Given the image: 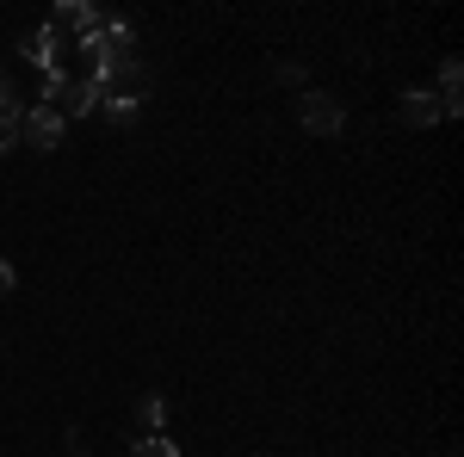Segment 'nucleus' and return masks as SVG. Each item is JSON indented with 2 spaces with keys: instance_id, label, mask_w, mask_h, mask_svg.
<instances>
[{
  "instance_id": "f257e3e1",
  "label": "nucleus",
  "mask_w": 464,
  "mask_h": 457,
  "mask_svg": "<svg viewBox=\"0 0 464 457\" xmlns=\"http://www.w3.org/2000/svg\"><path fill=\"white\" fill-rule=\"evenodd\" d=\"M44 106L56 111L63 124H69V118H87V111H100V87H93V81H81V74H50V87H44Z\"/></svg>"
},
{
  "instance_id": "f03ea898",
  "label": "nucleus",
  "mask_w": 464,
  "mask_h": 457,
  "mask_svg": "<svg viewBox=\"0 0 464 457\" xmlns=\"http://www.w3.org/2000/svg\"><path fill=\"white\" fill-rule=\"evenodd\" d=\"M297 118H304V130L310 137H341L347 130V111H341V100H328V93H297Z\"/></svg>"
},
{
  "instance_id": "7ed1b4c3",
  "label": "nucleus",
  "mask_w": 464,
  "mask_h": 457,
  "mask_svg": "<svg viewBox=\"0 0 464 457\" xmlns=\"http://www.w3.org/2000/svg\"><path fill=\"white\" fill-rule=\"evenodd\" d=\"M19 142H25V148H37V155H50V148L63 142V118H56L50 106H32L25 118H19Z\"/></svg>"
},
{
  "instance_id": "20e7f679",
  "label": "nucleus",
  "mask_w": 464,
  "mask_h": 457,
  "mask_svg": "<svg viewBox=\"0 0 464 457\" xmlns=\"http://www.w3.org/2000/svg\"><path fill=\"white\" fill-rule=\"evenodd\" d=\"M50 32H56V37H81V43H87V37L100 32V13H93L87 0H63V6L50 13Z\"/></svg>"
},
{
  "instance_id": "39448f33",
  "label": "nucleus",
  "mask_w": 464,
  "mask_h": 457,
  "mask_svg": "<svg viewBox=\"0 0 464 457\" xmlns=\"http://www.w3.org/2000/svg\"><path fill=\"white\" fill-rule=\"evenodd\" d=\"M440 118H446V106H440V93H428V87L402 93V124H409V130H433Z\"/></svg>"
},
{
  "instance_id": "423d86ee",
  "label": "nucleus",
  "mask_w": 464,
  "mask_h": 457,
  "mask_svg": "<svg viewBox=\"0 0 464 457\" xmlns=\"http://www.w3.org/2000/svg\"><path fill=\"white\" fill-rule=\"evenodd\" d=\"M440 106H446V118L464 111V62L459 56H446V69H440Z\"/></svg>"
},
{
  "instance_id": "0eeeda50",
  "label": "nucleus",
  "mask_w": 464,
  "mask_h": 457,
  "mask_svg": "<svg viewBox=\"0 0 464 457\" xmlns=\"http://www.w3.org/2000/svg\"><path fill=\"white\" fill-rule=\"evenodd\" d=\"M25 56H32L37 69L63 74V37H56V32H50V25H44V32H37V37H25Z\"/></svg>"
},
{
  "instance_id": "6e6552de",
  "label": "nucleus",
  "mask_w": 464,
  "mask_h": 457,
  "mask_svg": "<svg viewBox=\"0 0 464 457\" xmlns=\"http://www.w3.org/2000/svg\"><path fill=\"white\" fill-rule=\"evenodd\" d=\"M19 118H25V106H19V87L0 74V124H19Z\"/></svg>"
},
{
  "instance_id": "1a4fd4ad",
  "label": "nucleus",
  "mask_w": 464,
  "mask_h": 457,
  "mask_svg": "<svg viewBox=\"0 0 464 457\" xmlns=\"http://www.w3.org/2000/svg\"><path fill=\"white\" fill-rule=\"evenodd\" d=\"M130 457H179V445H174V439H161V433H149V439L130 445Z\"/></svg>"
},
{
  "instance_id": "9d476101",
  "label": "nucleus",
  "mask_w": 464,
  "mask_h": 457,
  "mask_svg": "<svg viewBox=\"0 0 464 457\" xmlns=\"http://www.w3.org/2000/svg\"><path fill=\"white\" fill-rule=\"evenodd\" d=\"M137 414H143V426H161V414H168V402H161V395H143V402H137Z\"/></svg>"
},
{
  "instance_id": "9b49d317",
  "label": "nucleus",
  "mask_w": 464,
  "mask_h": 457,
  "mask_svg": "<svg viewBox=\"0 0 464 457\" xmlns=\"http://www.w3.org/2000/svg\"><path fill=\"white\" fill-rule=\"evenodd\" d=\"M13 142H19V124H0V155H13Z\"/></svg>"
},
{
  "instance_id": "f8f14e48",
  "label": "nucleus",
  "mask_w": 464,
  "mask_h": 457,
  "mask_svg": "<svg viewBox=\"0 0 464 457\" xmlns=\"http://www.w3.org/2000/svg\"><path fill=\"white\" fill-rule=\"evenodd\" d=\"M0 297H13V266L0 260Z\"/></svg>"
},
{
  "instance_id": "ddd939ff",
  "label": "nucleus",
  "mask_w": 464,
  "mask_h": 457,
  "mask_svg": "<svg viewBox=\"0 0 464 457\" xmlns=\"http://www.w3.org/2000/svg\"><path fill=\"white\" fill-rule=\"evenodd\" d=\"M69 457H93V452H81V439H69Z\"/></svg>"
}]
</instances>
